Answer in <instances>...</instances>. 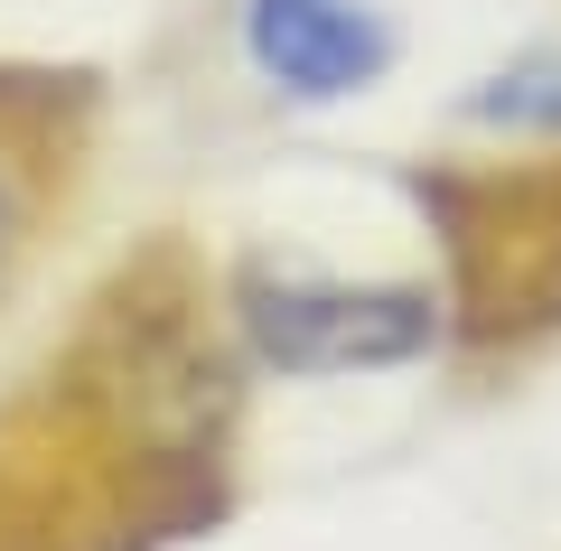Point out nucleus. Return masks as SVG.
Here are the masks:
<instances>
[{
  "instance_id": "nucleus-1",
  "label": "nucleus",
  "mask_w": 561,
  "mask_h": 551,
  "mask_svg": "<svg viewBox=\"0 0 561 551\" xmlns=\"http://www.w3.org/2000/svg\"><path fill=\"white\" fill-rule=\"evenodd\" d=\"M440 336V299L402 280H243V346L272 375H383Z\"/></svg>"
},
{
  "instance_id": "nucleus-2",
  "label": "nucleus",
  "mask_w": 561,
  "mask_h": 551,
  "mask_svg": "<svg viewBox=\"0 0 561 551\" xmlns=\"http://www.w3.org/2000/svg\"><path fill=\"white\" fill-rule=\"evenodd\" d=\"M243 47L290 103H337L393 66V28L375 0H253Z\"/></svg>"
},
{
  "instance_id": "nucleus-3",
  "label": "nucleus",
  "mask_w": 561,
  "mask_h": 551,
  "mask_svg": "<svg viewBox=\"0 0 561 551\" xmlns=\"http://www.w3.org/2000/svg\"><path fill=\"white\" fill-rule=\"evenodd\" d=\"M468 113H478V122H505V131H561V66H552V57L505 66V76H486L478 94H468Z\"/></svg>"
},
{
  "instance_id": "nucleus-4",
  "label": "nucleus",
  "mask_w": 561,
  "mask_h": 551,
  "mask_svg": "<svg viewBox=\"0 0 561 551\" xmlns=\"http://www.w3.org/2000/svg\"><path fill=\"white\" fill-rule=\"evenodd\" d=\"M0 234H10V187H0Z\"/></svg>"
}]
</instances>
